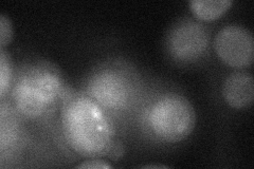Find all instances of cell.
Wrapping results in <instances>:
<instances>
[{
    "instance_id": "6da1fadb",
    "label": "cell",
    "mask_w": 254,
    "mask_h": 169,
    "mask_svg": "<svg viewBox=\"0 0 254 169\" xmlns=\"http://www.w3.org/2000/svg\"><path fill=\"white\" fill-rule=\"evenodd\" d=\"M62 128L66 142L77 155H105L114 140V128L100 105L84 95H71L62 108Z\"/></svg>"
},
{
    "instance_id": "7a4b0ae2",
    "label": "cell",
    "mask_w": 254,
    "mask_h": 169,
    "mask_svg": "<svg viewBox=\"0 0 254 169\" xmlns=\"http://www.w3.org/2000/svg\"><path fill=\"white\" fill-rule=\"evenodd\" d=\"M146 122L152 132L164 142L185 140L193 131L196 123L195 110L184 96H163L149 108Z\"/></svg>"
},
{
    "instance_id": "3957f363",
    "label": "cell",
    "mask_w": 254,
    "mask_h": 169,
    "mask_svg": "<svg viewBox=\"0 0 254 169\" xmlns=\"http://www.w3.org/2000/svg\"><path fill=\"white\" fill-rule=\"evenodd\" d=\"M61 82L51 71L34 68L27 71L15 83L12 99L22 115L42 116L55 103L61 92Z\"/></svg>"
},
{
    "instance_id": "277c9868",
    "label": "cell",
    "mask_w": 254,
    "mask_h": 169,
    "mask_svg": "<svg viewBox=\"0 0 254 169\" xmlns=\"http://www.w3.org/2000/svg\"><path fill=\"white\" fill-rule=\"evenodd\" d=\"M253 37L242 26H227L215 37L214 47L218 57L232 68L250 66L254 58Z\"/></svg>"
},
{
    "instance_id": "5b68a950",
    "label": "cell",
    "mask_w": 254,
    "mask_h": 169,
    "mask_svg": "<svg viewBox=\"0 0 254 169\" xmlns=\"http://www.w3.org/2000/svg\"><path fill=\"white\" fill-rule=\"evenodd\" d=\"M88 92L94 102L109 110L122 109L129 102L131 95L127 78L110 70L99 72L91 77Z\"/></svg>"
},
{
    "instance_id": "8992f818",
    "label": "cell",
    "mask_w": 254,
    "mask_h": 169,
    "mask_svg": "<svg viewBox=\"0 0 254 169\" xmlns=\"http://www.w3.org/2000/svg\"><path fill=\"white\" fill-rule=\"evenodd\" d=\"M209 37L203 27L194 22H185L175 28L169 38V49L176 59H197L208 47Z\"/></svg>"
},
{
    "instance_id": "52a82bcc",
    "label": "cell",
    "mask_w": 254,
    "mask_h": 169,
    "mask_svg": "<svg viewBox=\"0 0 254 169\" xmlns=\"http://www.w3.org/2000/svg\"><path fill=\"white\" fill-rule=\"evenodd\" d=\"M222 94L226 102L235 109L248 107L254 99L253 77L247 72H235L224 84Z\"/></svg>"
},
{
    "instance_id": "ba28073f",
    "label": "cell",
    "mask_w": 254,
    "mask_h": 169,
    "mask_svg": "<svg viewBox=\"0 0 254 169\" xmlns=\"http://www.w3.org/2000/svg\"><path fill=\"white\" fill-rule=\"evenodd\" d=\"M231 0H193L190 2V10L201 20H215L231 6Z\"/></svg>"
},
{
    "instance_id": "9c48e42d",
    "label": "cell",
    "mask_w": 254,
    "mask_h": 169,
    "mask_svg": "<svg viewBox=\"0 0 254 169\" xmlns=\"http://www.w3.org/2000/svg\"><path fill=\"white\" fill-rule=\"evenodd\" d=\"M12 80V66L9 57L3 50L0 54V95L4 96L9 90Z\"/></svg>"
},
{
    "instance_id": "30bf717a",
    "label": "cell",
    "mask_w": 254,
    "mask_h": 169,
    "mask_svg": "<svg viewBox=\"0 0 254 169\" xmlns=\"http://www.w3.org/2000/svg\"><path fill=\"white\" fill-rule=\"evenodd\" d=\"M13 37V30L10 19L5 15L0 16V45L3 48L4 46L11 43Z\"/></svg>"
},
{
    "instance_id": "8fae6325",
    "label": "cell",
    "mask_w": 254,
    "mask_h": 169,
    "mask_svg": "<svg viewBox=\"0 0 254 169\" xmlns=\"http://www.w3.org/2000/svg\"><path fill=\"white\" fill-rule=\"evenodd\" d=\"M111 166L102 162L100 160H91V161H87V162L82 163L81 165H78L77 168H110Z\"/></svg>"
}]
</instances>
